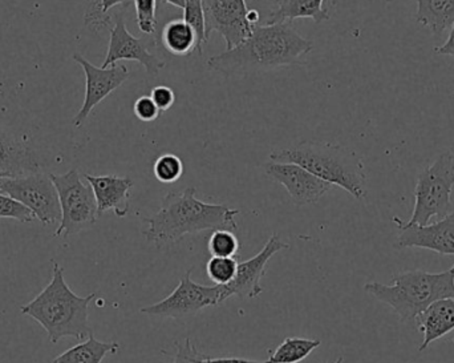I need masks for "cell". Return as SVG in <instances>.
Wrapping results in <instances>:
<instances>
[{
  "instance_id": "11",
  "label": "cell",
  "mask_w": 454,
  "mask_h": 363,
  "mask_svg": "<svg viewBox=\"0 0 454 363\" xmlns=\"http://www.w3.org/2000/svg\"><path fill=\"white\" fill-rule=\"evenodd\" d=\"M74 60L82 66L85 75L84 103L72 120V124L80 128L98 104L127 82L129 77V69L122 64L101 68V67L93 66L80 53H74Z\"/></svg>"
},
{
  "instance_id": "8",
  "label": "cell",
  "mask_w": 454,
  "mask_h": 363,
  "mask_svg": "<svg viewBox=\"0 0 454 363\" xmlns=\"http://www.w3.org/2000/svg\"><path fill=\"white\" fill-rule=\"evenodd\" d=\"M0 193L7 194L32 210L36 220L44 225L60 223L59 194L51 176L44 172L4 178L0 180Z\"/></svg>"
},
{
  "instance_id": "17",
  "label": "cell",
  "mask_w": 454,
  "mask_h": 363,
  "mask_svg": "<svg viewBox=\"0 0 454 363\" xmlns=\"http://www.w3.org/2000/svg\"><path fill=\"white\" fill-rule=\"evenodd\" d=\"M0 172L11 178L42 172L36 152L20 136L0 125Z\"/></svg>"
},
{
  "instance_id": "30",
  "label": "cell",
  "mask_w": 454,
  "mask_h": 363,
  "mask_svg": "<svg viewBox=\"0 0 454 363\" xmlns=\"http://www.w3.org/2000/svg\"><path fill=\"white\" fill-rule=\"evenodd\" d=\"M130 2L132 0H98L95 3V7H90L88 10L87 15H85V24L95 29L101 28V27L106 26V20L103 19L106 13L117 5L128 7Z\"/></svg>"
},
{
  "instance_id": "38",
  "label": "cell",
  "mask_w": 454,
  "mask_h": 363,
  "mask_svg": "<svg viewBox=\"0 0 454 363\" xmlns=\"http://www.w3.org/2000/svg\"><path fill=\"white\" fill-rule=\"evenodd\" d=\"M343 362H344V359H343V357H339V359H336V361H335V362H333V363H343Z\"/></svg>"
},
{
  "instance_id": "18",
  "label": "cell",
  "mask_w": 454,
  "mask_h": 363,
  "mask_svg": "<svg viewBox=\"0 0 454 363\" xmlns=\"http://www.w3.org/2000/svg\"><path fill=\"white\" fill-rule=\"evenodd\" d=\"M424 341L419 351H427L434 341L445 337L454 330V298H442L426 309L416 319Z\"/></svg>"
},
{
  "instance_id": "21",
  "label": "cell",
  "mask_w": 454,
  "mask_h": 363,
  "mask_svg": "<svg viewBox=\"0 0 454 363\" xmlns=\"http://www.w3.org/2000/svg\"><path fill=\"white\" fill-rule=\"evenodd\" d=\"M119 351V343H101L96 340L92 333L87 341L64 351L52 363H101L108 354H114Z\"/></svg>"
},
{
  "instance_id": "10",
  "label": "cell",
  "mask_w": 454,
  "mask_h": 363,
  "mask_svg": "<svg viewBox=\"0 0 454 363\" xmlns=\"http://www.w3.org/2000/svg\"><path fill=\"white\" fill-rule=\"evenodd\" d=\"M207 36L218 32L225 39L226 51L239 45L253 34L246 0H202Z\"/></svg>"
},
{
  "instance_id": "15",
  "label": "cell",
  "mask_w": 454,
  "mask_h": 363,
  "mask_svg": "<svg viewBox=\"0 0 454 363\" xmlns=\"http://www.w3.org/2000/svg\"><path fill=\"white\" fill-rule=\"evenodd\" d=\"M397 247L421 248L442 256H454V210L442 220L428 225L400 224Z\"/></svg>"
},
{
  "instance_id": "24",
  "label": "cell",
  "mask_w": 454,
  "mask_h": 363,
  "mask_svg": "<svg viewBox=\"0 0 454 363\" xmlns=\"http://www.w3.org/2000/svg\"><path fill=\"white\" fill-rule=\"evenodd\" d=\"M184 20L196 32L197 47L200 55H202L205 44H207L209 37L207 36V24H205L204 4L202 0H186L184 8Z\"/></svg>"
},
{
  "instance_id": "22",
  "label": "cell",
  "mask_w": 454,
  "mask_h": 363,
  "mask_svg": "<svg viewBox=\"0 0 454 363\" xmlns=\"http://www.w3.org/2000/svg\"><path fill=\"white\" fill-rule=\"evenodd\" d=\"M161 36L164 47L172 55L188 56L196 50V32L184 19L170 20L162 29Z\"/></svg>"
},
{
  "instance_id": "7",
  "label": "cell",
  "mask_w": 454,
  "mask_h": 363,
  "mask_svg": "<svg viewBox=\"0 0 454 363\" xmlns=\"http://www.w3.org/2000/svg\"><path fill=\"white\" fill-rule=\"evenodd\" d=\"M60 202L61 220L55 239H68L96 224L98 218V202L92 186L85 185L79 170H71L64 175L51 173Z\"/></svg>"
},
{
  "instance_id": "6",
  "label": "cell",
  "mask_w": 454,
  "mask_h": 363,
  "mask_svg": "<svg viewBox=\"0 0 454 363\" xmlns=\"http://www.w3.org/2000/svg\"><path fill=\"white\" fill-rule=\"evenodd\" d=\"M453 185L454 156L452 152H445L419 175L415 208L408 224L428 225L432 218L442 220L450 215Z\"/></svg>"
},
{
  "instance_id": "1",
  "label": "cell",
  "mask_w": 454,
  "mask_h": 363,
  "mask_svg": "<svg viewBox=\"0 0 454 363\" xmlns=\"http://www.w3.org/2000/svg\"><path fill=\"white\" fill-rule=\"evenodd\" d=\"M311 40L301 36L293 21L255 26L253 34L232 50L213 56L207 66L227 77L253 76L275 69L304 66Z\"/></svg>"
},
{
  "instance_id": "13",
  "label": "cell",
  "mask_w": 454,
  "mask_h": 363,
  "mask_svg": "<svg viewBox=\"0 0 454 363\" xmlns=\"http://www.w3.org/2000/svg\"><path fill=\"white\" fill-rule=\"evenodd\" d=\"M264 172L270 178L285 186L296 205L317 204L333 188L327 181L293 162H267L264 164Z\"/></svg>"
},
{
  "instance_id": "19",
  "label": "cell",
  "mask_w": 454,
  "mask_h": 363,
  "mask_svg": "<svg viewBox=\"0 0 454 363\" xmlns=\"http://www.w3.org/2000/svg\"><path fill=\"white\" fill-rule=\"evenodd\" d=\"M325 0H275V8L266 24L293 21L295 19H312L317 23L328 20L330 13L323 7Z\"/></svg>"
},
{
  "instance_id": "16",
  "label": "cell",
  "mask_w": 454,
  "mask_h": 363,
  "mask_svg": "<svg viewBox=\"0 0 454 363\" xmlns=\"http://www.w3.org/2000/svg\"><path fill=\"white\" fill-rule=\"evenodd\" d=\"M84 178L95 193L98 217L108 210H114V215L120 218L129 213L130 192L135 185L132 178L116 175H84Z\"/></svg>"
},
{
  "instance_id": "23",
  "label": "cell",
  "mask_w": 454,
  "mask_h": 363,
  "mask_svg": "<svg viewBox=\"0 0 454 363\" xmlns=\"http://www.w3.org/2000/svg\"><path fill=\"white\" fill-rule=\"evenodd\" d=\"M319 340L288 337L275 351H269L270 363H299L304 361L315 349L320 346Z\"/></svg>"
},
{
  "instance_id": "12",
  "label": "cell",
  "mask_w": 454,
  "mask_h": 363,
  "mask_svg": "<svg viewBox=\"0 0 454 363\" xmlns=\"http://www.w3.org/2000/svg\"><path fill=\"white\" fill-rule=\"evenodd\" d=\"M282 249H288V245L285 244L278 234H272L258 255L245 263L238 264L234 280L230 284L220 285L223 303L232 296L248 300L261 296L263 292L261 281L266 274L267 263L275 253Z\"/></svg>"
},
{
  "instance_id": "5",
  "label": "cell",
  "mask_w": 454,
  "mask_h": 363,
  "mask_svg": "<svg viewBox=\"0 0 454 363\" xmlns=\"http://www.w3.org/2000/svg\"><path fill=\"white\" fill-rule=\"evenodd\" d=\"M364 290L376 300L391 306L400 321H416L432 304L442 298H454V265L442 273L402 272L395 274L391 285L368 282Z\"/></svg>"
},
{
  "instance_id": "25",
  "label": "cell",
  "mask_w": 454,
  "mask_h": 363,
  "mask_svg": "<svg viewBox=\"0 0 454 363\" xmlns=\"http://www.w3.org/2000/svg\"><path fill=\"white\" fill-rule=\"evenodd\" d=\"M207 247H209V252L213 257H235V256H239L240 242L237 233L225 231V229L213 232Z\"/></svg>"
},
{
  "instance_id": "20",
  "label": "cell",
  "mask_w": 454,
  "mask_h": 363,
  "mask_svg": "<svg viewBox=\"0 0 454 363\" xmlns=\"http://www.w3.org/2000/svg\"><path fill=\"white\" fill-rule=\"evenodd\" d=\"M418 23L431 29L434 36H442L454 24V0H418Z\"/></svg>"
},
{
  "instance_id": "37",
  "label": "cell",
  "mask_w": 454,
  "mask_h": 363,
  "mask_svg": "<svg viewBox=\"0 0 454 363\" xmlns=\"http://www.w3.org/2000/svg\"><path fill=\"white\" fill-rule=\"evenodd\" d=\"M11 178V176L5 172H0V180H2V178Z\"/></svg>"
},
{
  "instance_id": "3",
  "label": "cell",
  "mask_w": 454,
  "mask_h": 363,
  "mask_svg": "<svg viewBox=\"0 0 454 363\" xmlns=\"http://www.w3.org/2000/svg\"><path fill=\"white\" fill-rule=\"evenodd\" d=\"M52 264L50 284L31 301L21 306L20 313L31 317L47 332L50 343H58L61 338L82 341L92 335L90 327V305L95 293L80 297L72 292L64 280V269L56 261Z\"/></svg>"
},
{
  "instance_id": "34",
  "label": "cell",
  "mask_w": 454,
  "mask_h": 363,
  "mask_svg": "<svg viewBox=\"0 0 454 363\" xmlns=\"http://www.w3.org/2000/svg\"><path fill=\"white\" fill-rule=\"evenodd\" d=\"M434 53L437 55H450L454 59V24L450 27V36L447 42L440 47L434 48Z\"/></svg>"
},
{
  "instance_id": "14",
  "label": "cell",
  "mask_w": 454,
  "mask_h": 363,
  "mask_svg": "<svg viewBox=\"0 0 454 363\" xmlns=\"http://www.w3.org/2000/svg\"><path fill=\"white\" fill-rule=\"evenodd\" d=\"M120 60H135L143 64L151 76H157L167 67V63L151 52L145 43L133 36L125 26L124 19L119 16L109 37L108 52L101 68L114 66Z\"/></svg>"
},
{
  "instance_id": "2",
  "label": "cell",
  "mask_w": 454,
  "mask_h": 363,
  "mask_svg": "<svg viewBox=\"0 0 454 363\" xmlns=\"http://www.w3.org/2000/svg\"><path fill=\"white\" fill-rule=\"evenodd\" d=\"M197 189L189 186L183 192H169L156 215L144 218L148 229L143 232L157 248L180 241L185 234L204 231H231L238 233L235 217L239 210L226 205L207 204L196 197Z\"/></svg>"
},
{
  "instance_id": "32",
  "label": "cell",
  "mask_w": 454,
  "mask_h": 363,
  "mask_svg": "<svg viewBox=\"0 0 454 363\" xmlns=\"http://www.w3.org/2000/svg\"><path fill=\"white\" fill-rule=\"evenodd\" d=\"M133 112L138 120L144 122H152L160 116L159 107L152 100L151 96H141L133 106Z\"/></svg>"
},
{
  "instance_id": "28",
  "label": "cell",
  "mask_w": 454,
  "mask_h": 363,
  "mask_svg": "<svg viewBox=\"0 0 454 363\" xmlns=\"http://www.w3.org/2000/svg\"><path fill=\"white\" fill-rule=\"evenodd\" d=\"M2 218H11V220L20 221V223L29 224L36 220L32 210L24 207L18 200L0 193V220Z\"/></svg>"
},
{
  "instance_id": "36",
  "label": "cell",
  "mask_w": 454,
  "mask_h": 363,
  "mask_svg": "<svg viewBox=\"0 0 454 363\" xmlns=\"http://www.w3.org/2000/svg\"><path fill=\"white\" fill-rule=\"evenodd\" d=\"M162 2L169 3V4L175 5L178 8H185L186 0H162Z\"/></svg>"
},
{
  "instance_id": "4",
  "label": "cell",
  "mask_w": 454,
  "mask_h": 363,
  "mask_svg": "<svg viewBox=\"0 0 454 363\" xmlns=\"http://www.w3.org/2000/svg\"><path fill=\"white\" fill-rule=\"evenodd\" d=\"M270 162H293L348 192L356 200L367 197V176L362 157L339 144L307 140L290 148L275 149L270 154Z\"/></svg>"
},
{
  "instance_id": "33",
  "label": "cell",
  "mask_w": 454,
  "mask_h": 363,
  "mask_svg": "<svg viewBox=\"0 0 454 363\" xmlns=\"http://www.w3.org/2000/svg\"><path fill=\"white\" fill-rule=\"evenodd\" d=\"M152 100L154 101L160 111L165 112L169 111L176 103V93L172 88L168 85H157L152 90L151 92Z\"/></svg>"
},
{
  "instance_id": "27",
  "label": "cell",
  "mask_w": 454,
  "mask_h": 363,
  "mask_svg": "<svg viewBox=\"0 0 454 363\" xmlns=\"http://www.w3.org/2000/svg\"><path fill=\"white\" fill-rule=\"evenodd\" d=\"M238 263L234 257H212L207 265V273L215 285H227L237 274Z\"/></svg>"
},
{
  "instance_id": "29",
  "label": "cell",
  "mask_w": 454,
  "mask_h": 363,
  "mask_svg": "<svg viewBox=\"0 0 454 363\" xmlns=\"http://www.w3.org/2000/svg\"><path fill=\"white\" fill-rule=\"evenodd\" d=\"M137 26L143 34L153 35L157 28L156 0H133Z\"/></svg>"
},
{
  "instance_id": "9",
  "label": "cell",
  "mask_w": 454,
  "mask_h": 363,
  "mask_svg": "<svg viewBox=\"0 0 454 363\" xmlns=\"http://www.w3.org/2000/svg\"><path fill=\"white\" fill-rule=\"evenodd\" d=\"M192 271L186 272L181 279L180 285L168 296L165 300L141 309V313L148 316L168 317V319H181L199 313L207 306H217L223 304L221 300V287H205L196 284L191 279Z\"/></svg>"
},
{
  "instance_id": "35",
  "label": "cell",
  "mask_w": 454,
  "mask_h": 363,
  "mask_svg": "<svg viewBox=\"0 0 454 363\" xmlns=\"http://www.w3.org/2000/svg\"><path fill=\"white\" fill-rule=\"evenodd\" d=\"M205 363H270L267 361H250V359H235V357H210Z\"/></svg>"
},
{
  "instance_id": "31",
  "label": "cell",
  "mask_w": 454,
  "mask_h": 363,
  "mask_svg": "<svg viewBox=\"0 0 454 363\" xmlns=\"http://www.w3.org/2000/svg\"><path fill=\"white\" fill-rule=\"evenodd\" d=\"M177 353L173 363H205L209 356L200 353L196 346L192 343L191 338H185L181 343H176Z\"/></svg>"
},
{
  "instance_id": "26",
  "label": "cell",
  "mask_w": 454,
  "mask_h": 363,
  "mask_svg": "<svg viewBox=\"0 0 454 363\" xmlns=\"http://www.w3.org/2000/svg\"><path fill=\"white\" fill-rule=\"evenodd\" d=\"M153 175L160 183L173 184L184 175V164L180 157L172 154H161L153 164Z\"/></svg>"
}]
</instances>
